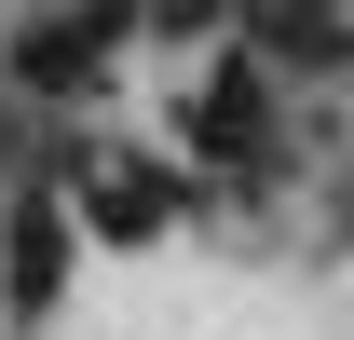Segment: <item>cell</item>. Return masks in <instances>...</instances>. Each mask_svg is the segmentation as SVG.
Segmentation results:
<instances>
[{
	"label": "cell",
	"mask_w": 354,
	"mask_h": 340,
	"mask_svg": "<svg viewBox=\"0 0 354 340\" xmlns=\"http://www.w3.org/2000/svg\"><path fill=\"white\" fill-rule=\"evenodd\" d=\"M55 286H68V232H55V205H14V299L41 313Z\"/></svg>",
	"instance_id": "3"
},
{
	"label": "cell",
	"mask_w": 354,
	"mask_h": 340,
	"mask_svg": "<svg viewBox=\"0 0 354 340\" xmlns=\"http://www.w3.org/2000/svg\"><path fill=\"white\" fill-rule=\"evenodd\" d=\"M259 123H272V109H259V68H218V82L191 95V136H205V150H259Z\"/></svg>",
	"instance_id": "2"
},
{
	"label": "cell",
	"mask_w": 354,
	"mask_h": 340,
	"mask_svg": "<svg viewBox=\"0 0 354 340\" xmlns=\"http://www.w3.org/2000/svg\"><path fill=\"white\" fill-rule=\"evenodd\" d=\"M177 205H191V191H177L164 164H95V218H109V232H164Z\"/></svg>",
	"instance_id": "1"
}]
</instances>
